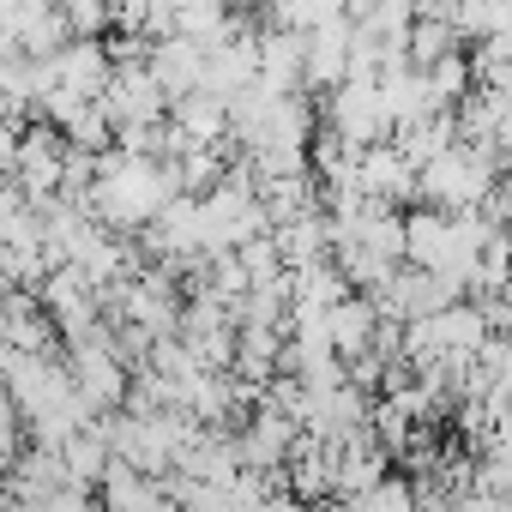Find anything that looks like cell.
Listing matches in <instances>:
<instances>
[{"label":"cell","instance_id":"4fadbf2b","mask_svg":"<svg viewBox=\"0 0 512 512\" xmlns=\"http://www.w3.org/2000/svg\"><path fill=\"white\" fill-rule=\"evenodd\" d=\"M19 139H25V133H19L7 115H0V169H13V163H19Z\"/></svg>","mask_w":512,"mask_h":512},{"label":"cell","instance_id":"7c38bea8","mask_svg":"<svg viewBox=\"0 0 512 512\" xmlns=\"http://www.w3.org/2000/svg\"><path fill=\"white\" fill-rule=\"evenodd\" d=\"M43 512H97V506H91V494H85V488H61Z\"/></svg>","mask_w":512,"mask_h":512},{"label":"cell","instance_id":"9c48e42d","mask_svg":"<svg viewBox=\"0 0 512 512\" xmlns=\"http://www.w3.org/2000/svg\"><path fill=\"white\" fill-rule=\"evenodd\" d=\"M157 500H163V488L151 476H139L133 464H109V476H103V506L109 512H151Z\"/></svg>","mask_w":512,"mask_h":512},{"label":"cell","instance_id":"52a82bcc","mask_svg":"<svg viewBox=\"0 0 512 512\" xmlns=\"http://www.w3.org/2000/svg\"><path fill=\"white\" fill-rule=\"evenodd\" d=\"M223 127H229V103H223V97L193 91V97H181V103H175V133H181L187 145H217V139H223Z\"/></svg>","mask_w":512,"mask_h":512},{"label":"cell","instance_id":"277c9868","mask_svg":"<svg viewBox=\"0 0 512 512\" xmlns=\"http://www.w3.org/2000/svg\"><path fill=\"white\" fill-rule=\"evenodd\" d=\"M416 187L428 199H440V205H476L488 193V157L482 151H470V157L464 151H446L428 169H416Z\"/></svg>","mask_w":512,"mask_h":512},{"label":"cell","instance_id":"3957f363","mask_svg":"<svg viewBox=\"0 0 512 512\" xmlns=\"http://www.w3.org/2000/svg\"><path fill=\"white\" fill-rule=\"evenodd\" d=\"M97 103H103V115H109L121 133H133V127H163V109H169V97H163V85L151 79L145 61L109 73V91H103Z\"/></svg>","mask_w":512,"mask_h":512},{"label":"cell","instance_id":"8992f818","mask_svg":"<svg viewBox=\"0 0 512 512\" xmlns=\"http://www.w3.org/2000/svg\"><path fill=\"white\" fill-rule=\"evenodd\" d=\"M326 332H332V350L344 362H362L374 356V332H380V314L368 296H344L338 308H326Z\"/></svg>","mask_w":512,"mask_h":512},{"label":"cell","instance_id":"7a4b0ae2","mask_svg":"<svg viewBox=\"0 0 512 512\" xmlns=\"http://www.w3.org/2000/svg\"><path fill=\"white\" fill-rule=\"evenodd\" d=\"M67 374H73L79 398H85L97 416H115V410H121V398H127V362L115 356L109 332H103V338H91V344H73Z\"/></svg>","mask_w":512,"mask_h":512},{"label":"cell","instance_id":"8fae6325","mask_svg":"<svg viewBox=\"0 0 512 512\" xmlns=\"http://www.w3.org/2000/svg\"><path fill=\"white\" fill-rule=\"evenodd\" d=\"M109 127H115V121L103 115V103H91V109L67 127V139H73V151H85V157H91V151H103V145H109Z\"/></svg>","mask_w":512,"mask_h":512},{"label":"cell","instance_id":"6da1fadb","mask_svg":"<svg viewBox=\"0 0 512 512\" xmlns=\"http://www.w3.org/2000/svg\"><path fill=\"white\" fill-rule=\"evenodd\" d=\"M386 127H392V115H386L380 79H344V85L332 91V133H338L356 157H362V151H374Z\"/></svg>","mask_w":512,"mask_h":512},{"label":"cell","instance_id":"5b68a950","mask_svg":"<svg viewBox=\"0 0 512 512\" xmlns=\"http://www.w3.org/2000/svg\"><path fill=\"white\" fill-rule=\"evenodd\" d=\"M235 452H241V470L247 476H272L290 452H296V422L266 410V416H253L247 434H235Z\"/></svg>","mask_w":512,"mask_h":512},{"label":"cell","instance_id":"ba28073f","mask_svg":"<svg viewBox=\"0 0 512 512\" xmlns=\"http://www.w3.org/2000/svg\"><path fill=\"white\" fill-rule=\"evenodd\" d=\"M109 446H103V434L97 428H85V434H73L67 446H61V470H67V488H91V482H103L109 476Z\"/></svg>","mask_w":512,"mask_h":512},{"label":"cell","instance_id":"30bf717a","mask_svg":"<svg viewBox=\"0 0 512 512\" xmlns=\"http://www.w3.org/2000/svg\"><path fill=\"white\" fill-rule=\"evenodd\" d=\"M338 512H416V494H410L404 482H392V476H386L374 494H362V500H344Z\"/></svg>","mask_w":512,"mask_h":512},{"label":"cell","instance_id":"5bb4252c","mask_svg":"<svg viewBox=\"0 0 512 512\" xmlns=\"http://www.w3.org/2000/svg\"><path fill=\"white\" fill-rule=\"evenodd\" d=\"M151 512H187V506H181V500H169V494H163V500H157V506H151Z\"/></svg>","mask_w":512,"mask_h":512}]
</instances>
